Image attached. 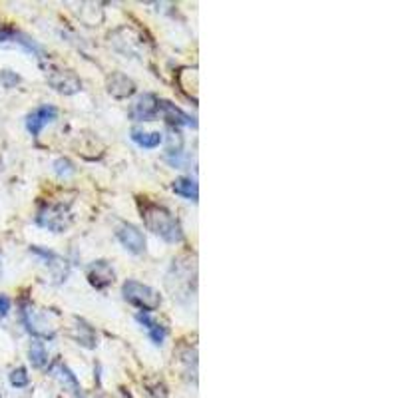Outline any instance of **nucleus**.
I'll list each match as a JSON object with an SVG mask.
<instances>
[{
	"instance_id": "f257e3e1",
	"label": "nucleus",
	"mask_w": 398,
	"mask_h": 398,
	"mask_svg": "<svg viewBox=\"0 0 398 398\" xmlns=\"http://www.w3.org/2000/svg\"><path fill=\"white\" fill-rule=\"evenodd\" d=\"M139 213L146 227L151 234L162 237L167 243H181L183 231L179 225L178 217L164 206H158L153 201H139Z\"/></svg>"
},
{
	"instance_id": "f03ea898",
	"label": "nucleus",
	"mask_w": 398,
	"mask_h": 398,
	"mask_svg": "<svg viewBox=\"0 0 398 398\" xmlns=\"http://www.w3.org/2000/svg\"><path fill=\"white\" fill-rule=\"evenodd\" d=\"M195 277H197L195 259L190 255H183V257L174 259V265L165 279V285L174 293V299L181 303L190 301L195 293Z\"/></svg>"
},
{
	"instance_id": "7ed1b4c3",
	"label": "nucleus",
	"mask_w": 398,
	"mask_h": 398,
	"mask_svg": "<svg viewBox=\"0 0 398 398\" xmlns=\"http://www.w3.org/2000/svg\"><path fill=\"white\" fill-rule=\"evenodd\" d=\"M56 316L48 311H40L30 303H22V323L28 332L40 339H54L58 332Z\"/></svg>"
},
{
	"instance_id": "20e7f679",
	"label": "nucleus",
	"mask_w": 398,
	"mask_h": 398,
	"mask_svg": "<svg viewBox=\"0 0 398 398\" xmlns=\"http://www.w3.org/2000/svg\"><path fill=\"white\" fill-rule=\"evenodd\" d=\"M122 295L128 303H132L134 307L141 309L144 313H151L155 309H160L162 305V295L151 289L150 285H144L136 279H128L122 285Z\"/></svg>"
},
{
	"instance_id": "39448f33",
	"label": "nucleus",
	"mask_w": 398,
	"mask_h": 398,
	"mask_svg": "<svg viewBox=\"0 0 398 398\" xmlns=\"http://www.w3.org/2000/svg\"><path fill=\"white\" fill-rule=\"evenodd\" d=\"M36 223L48 231L62 234L72 223V213H70L68 206H64V204H48V206H42L38 209Z\"/></svg>"
},
{
	"instance_id": "423d86ee",
	"label": "nucleus",
	"mask_w": 398,
	"mask_h": 398,
	"mask_svg": "<svg viewBox=\"0 0 398 398\" xmlns=\"http://www.w3.org/2000/svg\"><path fill=\"white\" fill-rule=\"evenodd\" d=\"M46 80L54 88L56 92L72 96L82 90V80L76 72L68 68H58V66H46Z\"/></svg>"
},
{
	"instance_id": "0eeeda50",
	"label": "nucleus",
	"mask_w": 398,
	"mask_h": 398,
	"mask_svg": "<svg viewBox=\"0 0 398 398\" xmlns=\"http://www.w3.org/2000/svg\"><path fill=\"white\" fill-rule=\"evenodd\" d=\"M116 237H118V241L124 245L125 251H130V253H134V255H141V253L146 251V237H144V234L137 229L136 225H132V223L118 225Z\"/></svg>"
},
{
	"instance_id": "6e6552de",
	"label": "nucleus",
	"mask_w": 398,
	"mask_h": 398,
	"mask_svg": "<svg viewBox=\"0 0 398 398\" xmlns=\"http://www.w3.org/2000/svg\"><path fill=\"white\" fill-rule=\"evenodd\" d=\"M88 283L94 289H108L116 281V271L108 261H94L86 269Z\"/></svg>"
},
{
	"instance_id": "1a4fd4ad",
	"label": "nucleus",
	"mask_w": 398,
	"mask_h": 398,
	"mask_svg": "<svg viewBox=\"0 0 398 398\" xmlns=\"http://www.w3.org/2000/svg\"><path fill=\"white\" fill-rule=\"evenodd\" d=\"M158 112H160V100H158V96L148 92V94H141L137 98L136 104L130 110V118L136 122H151L158 116Z\"/></svg>"
},
{
	"instance_id": "9d476101",
	"label": "nucleus",
	"mask_w": 398,
	"mask_h": 398,
	"mask_svg": "<svg viewBox=\"0 0 398 398\" xmlns=\"http://www.w3.org/2000/svg\"><path fill=\"white\" fill-rule=\"evenodd\" d=\"M56 118H58V110H56L54 106L44 104V106H40V108H36V110L28 114V118H26L28 132H30L34 137L40 136L42 130L50 124V122H54Z\"/></svg>"
},
{
	"instance_id": "9b49d317",
	"label": "nucleus",
	"mask_w": 398,
	"mask_h": 398,
	"mask_svg": "<svg viewBox=\"0 0 398 398\" xmlns=\"http://www.w3.org/2000/svg\"><path fill=\"white\" fill-rule=\"evenodd\" d=\"M30 253L38 255L42 257L44 265L52 271V275L56 277V281H64L68 277V261L62 259L60 255H56L54 251H48V249H40V247H30Z\"/></svg>"
},
{
	"instance_id": "f8f14e48",
	"label": "nucleus",
	"mask_w": 398,
	"mask_h": 398,
	"mask_svg": "<svg viewBox=\"0 0 398 398\" xmlns=\"http://www.w3.org/2000/svg\"><path fill=\"white\" fill-rule=\"evenodd\" d=\"M108 94L118 100H125V98L136 94V82L132 78H128L122 72H114L108 78Z\"/></svg>"
},
{
	"instance_id": "ddd939ff",
	"label": "nucleus",
	"mask_w": 398,
	"mask_h": 398,
	"mask_svg": "<svg viewBox=\"0 0 398 398\" xmlns=\"http://www.w3.org/2000/svg\"><path fill=\"white\" fill-rule=\"evenodd\" d=\"M160 112H162V116H164V120L167 124L192 125V128L197 125V122L193 120L190 114H185L181 108H178L176 104H171V102H167V100H162V102H160Z\"/></svg>"
},
{
	"instance_id": "4468645a",
	"label": "nucleus",
	"mask_w": 398,
	"mask_h": 398,
	"mask_svg": "<svg viewBox=\"0 0 398 398\" xmlns=\"http://www.w3.org/2000/svg\"><path fill=\"white\" fill-rule=\"evenodd\" d=\"M72 337L78 344H82L86 349H96L98 337L96 330L92 329L84 319H74V327H72Z\"/></svg>"
},
{
	"instance_id": "2eb2a0df",
	"label": "nucleus",
	"mask_w": 398,
	"mask_h": 398,
	"mask_svg": "<svg viewBox=\"0 0 398 398\" xmlns=\"http://www.w3.org/2000/svg\"><path fill=\"white\" fill-rule=\"evenodd\" d=\"M0 42H16L20 46H24L28 52H34V54H42L40 46L34 40H30L28 36H24L22 32L14 30L10 26H0Z\"/></svg>"
},
{
	"instance_id": "dca6fc26",
	"label": "nucleus",
	"mask_w": 398,
	"mask_h": 398,
	"mask_svg": "<svg viewBox=\"0 0 398 398\" xmlns=\"http://www.w3.org/2000/svg\"><path fill=\"white\" fill-rule=\"evenodd\" d=\"M137 323L139 325H144L146 329H148V332H150V339L153 341V344H164V339L165 335H167V329H165L164 325H160L158 321H153L150 315H137Z\"/></svg>"
},
{
	"instance_id": "f3484780",
	"label": "nucleus",
	"mask_w": 398,
	"mask_h": 398,
	"mask_svg": "<svg viewBox=\"0 0 398 398\" xmlns=\"http://www.w3.org/2000/svg\"><path fill=\"white\" fill-rule=\"evenodd\" d=\"M181 160H183V139L179 134H171L169 144H167V151H165V162L174 167H179Z\"/></svg>"
},
{
	"instance_id": "a211bd4d",
	"label": "nucleus",
	"mask_w": 398,
	"mask_h": 398,
	"mask_svg": "<svg viewBox=\"0 0 398 398\" xmlns=\"http://www.w3.org/2000/svg\"><path fill=\"white\" fill-rule=\"evenodd\" d=\"M171 187H174V192L178 193V195L190 199L193 204H197V199H199V187H197V183H195L192 178L176 179Z\"/></svg>"
},
{
	"instance_id": "6ab92c4d",
	"label": "nucleus",
	"mask_w": 398,
	"mask_h": 398,
	"mask_svg": "<svg viewBox=\"0 0 398 398\" xmlns=\"http://www.w3.org/2000/svg\"><path fill=\"white\" fill-rule=\"evenodd\" d=\"M52 374H54L56 378L62 383V385L70 388V392H74V395H80V385H78V381H76V376L70 372V369L66 365H62V362H54V367H52Z\"/></svg>"
},
{
	"instance_id": "aec40b11",
	"label": "nucleus",
	"mask_w": 398,
	"mask_h": 398,
	"mask_svg": "<svg viewBox=\"0 0 398 398\" xmlns=\"http://www.w3.org/2000/svg\"><path fill=\"white\" fill-rule=\"evenodd\" d=\"M132 139L136 141L139 148L153 150L162 144V134L160 132H141V130H132Z\"/></svg>"
},
{
	"instance_id": "412c9836",
	"label": "nucleus",
	"mask_w": 398,
	"mask_h": 398,
	"mask_svg": "<svg viewBox=\"0 0 398 398\" xmlns=\"http://www.w3.org/2000/svg\"><path fill=\"white\" fill-rule=\"evenodd\" d=\"M28 358H30V362H32L34 369H44V367L48 365V351H46L44 343L34 341V343L30 344V349H28Z\"/></svg>"
},
{
	"instance_id": "4be33fe9",
	"label": "nucleus",
	"mask_w": 398,
	"mask_h": 398,
	"mask_svg": "<svg viewBox=\"0 0 398 398\" xmlns=\"http://www.w3.org/2000/svg\"><path fill=\"white\" fill-rule=\"evenodd\" d=\"M54 171L60 176V178H68L72 176L76 169H74V164L66 160V158H60V160H56L54 162Z\"/></svg>"
},
{
	"instance_id": "5701e85b",
	"label": "nucleus",
	"mask_w": 398,
	"mask_h": 398,
	"mask_svg": "<svg viewBox=\"0 0 398 398\" xmlns=\"http://www.w3.org/2000/svg\"><path fill=\"white\" fill-rule=\"evenodd\" d=\"M28 372H26V369H16V371H13L10 372V385L13 386H16V388H24V386L28 385Z\"/></svg>"
},
{
	"instance_id": "b1692460",
	"label": "nucleus",
	"mask_w": 398,
	"mask_h": 398,
	"mask_svg": "<svg viewBox=\"0 0 398 398\" xmlns=\"http://www.w3.org/2000/svg\"><path fill=\"white\" fill-rule=\"evenodd\" d=\"M148 388H150V395H151V397H155V398H167V388H165L164 383H160V385H155V386L148 385Z\"/></svg>"
},
{
	"instance_id": "393cba45",
	"label": "nucleus",
	"mask_w": 398,
	"mask_h": 398,
	"mask_svg": "<svg viewBox=\"0 0 398 398\" xmlns=\"http://www.w3.org/2000/svg\"><path fill=\"white\" fill-rule=\"evenodd\" d=\"M10 307H13V303H10V299H8L6 295H0V319H4V316L8 315Z\"/></svg>"
},
{
	"instance_id": "a878e982",
	"label": "nucleus",
	"mask_w": 398,
	"mask_h": 398,
	"mask_svg": "<svg viewBox=\"0 0 398 398\" xmlns=\"http://www.w3.org/2000/svg\"><path fill=\"white\" fill-rule=\"evenodd\" d=\"M0 277H2V263H0Z\"/></svg>"
}]
</instances>
